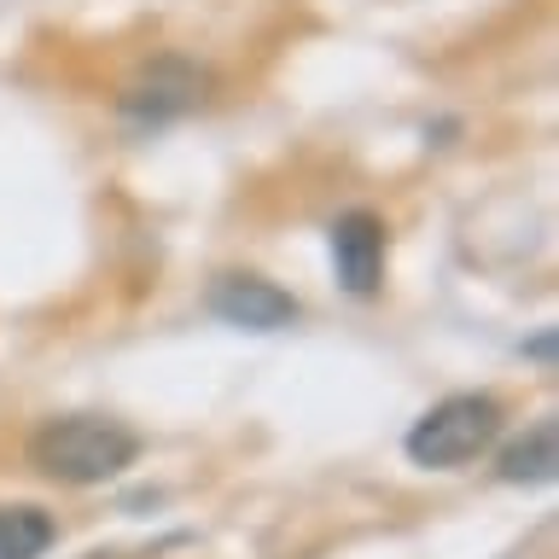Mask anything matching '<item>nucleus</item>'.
I'll list each match as a JSON object with an SVG mask.
<instances>
[{
	"label": "nucleus",
	"mask_w": 559,
	"mask_h": 559,
	"mask_svg": "<svg viewBox=\"0 0 559 559\" xmlns=\"http://www.w3.org/2000/svg\"><path fill=\"white\" fill-rule=\"evenodd\" d=\"M134 454H140V437L122 419H105V414H64V419H47L29 437V466L70 489L122 478L134 466Z\"/></svg>",
	"instance_id": "obj_1"
},
{
	"label": "nucleus",
	"mask_w": 559,
	"mask_h": 559,
	"mask_svg": "<svg viewBox=\"0 0 559 559\" xmlns=\"http://www.w3.org/2000/svg\"><path fill=\"white\" fill-rule=\"evenodd\" d=\"M501 437V402L484 391H461L443 396L437 408H426L408 431V461L431 466V472H454L472 466L478 454Z\"/></svg>",
	"instance_id": "obj_2"
},
{
	"label": "nucleus",
	"mask_w": 559,
	"mask_h": 559,
	"mask_svg": "<svg viewBox=\"0 0 559 559\" xmlns=\"http://www.w3.org/2000/svg\"><path fill=\"white\" fill-rule=\"evenodd\" d=\"M199 99H204V70L192 59H181V52H164V59L140 64L134 76L122 82V94H117V105L129 117H140V122H175V117H187Z\"/></svg>",
	"instance_id": "obj_3"
},
{
	"label": "nucleus",
	"mask_w": 559,
	"mask_h": 559,
	"mask_svg": "<svg viewBox=\"0 0 559 559\" xmlns=\"http://www.w3.org/2000/svg\"><path fill=\"white\" fill-rule=\"evenodd\" d=\"M204 304L216 321L239 326V332H280L304 314V304H297L292 292H280L274 280H262V274H222Z\"/></svg>",
	"instance_id": "obj_4"
},
{
	"label": "nucleus",
	"mask_w": 559,
	"mask_h": 559,
	"mask_svg": "<svg viewBox=\"0 0 559 559\" xmlns=\"http://www.w3.org/2000/svg\"><path fill=\"white\" fill-rule=\"evenodd\" d=\"M332 269H338L344 292L373 297L384 280V222L373 210H349L332 222Z\"/></svg>",
	"instance_id": "obj_5"
},
{
	"label": "nucleus",
	"mask_w": 559,
	"mask_h": 559,
	"mask_svg": "<svg viewBox=\"0 0 559 559\" xmlns=\"http://www.w3.org/2000/svg\"><path fill=\"white\" fill-rule=\"evenodd\" d=\"M52 519L41 507L17 501V507H0V559H41L52 548Z\"/></svg>",
	"instance_id": "obj_6"
},
{
	"label": "nucleus",
	"mask_w": 559,
	"mask_h": 559,
	"mask_svg": "<svg viewBox=\"0 0 559 559\" xmlns=\"http://www.w3.org/2000/svg\"><path fill=\"white\" fill-rule=\"evenodd\" d=\"M559 466V443H554V426L542 419V426L524 437V443H513L501 454V478L507 484H548Z\"/></svg>",
	"instance_id": "obj_7"
},
{
	"label": "nucleus",
	"mask_w": 559,
	"mask_h": 559,
	"mask_svg": "<svg viewBox=\"0 0 559 559\" xmlns=\"http://www.w3.org/2000/svg\"><path fill=\"white\" fill-rule=\"evenodd\" d=\"M87 559H122V554H87Z\"/></svg>",
	"instance_id": "obj_8"
}]
</instances>
